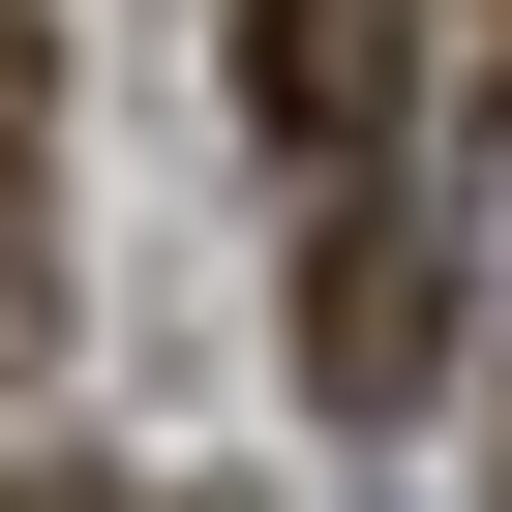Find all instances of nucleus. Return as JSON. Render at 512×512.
I'll list each match as a JSON object with an SVG mask.
<instances>
[{"label": "nucleus", "mask_w": 512, "mask_h": 512, "mask_svg": "<svg viewBox=\"0 0 512 512\" xmlns=\"http://www.w3.org/2000/svg\"><path fill=\"white\" fill-rule=\"evenodd\" d=\"M0 512H121V482H0Z\"/></svg>", "instance_id": "4"}, {"label": "nucleus", "mask_w": 512, "mask_h": 512, "mask_svg": "<svg viewBox=\"0 0 512 512\" xmlns=\"http://www.w3.org/2000/svg\"><path fill=\"white\" fill-rule=\"evenodd\" d=\"M422 61V0H241V91H272V151H362Z\"/></svg>", "instance_id": "2"}, {"label": "nucleus", "mask_w": 512, "mask_h": 512, "mask_svg": "<svg viewBox=\"0 0 512 512\" xmlns=\"http://www.w3.org/2000/svg\"><path fill=\"white\" fill-rule=\"evenodd\" d=\"M422 362H452V241H422V211H332V241H302V392L392 422Z\"/></svg>", "instance_id": "1"}, {"label": "nucleus", "mask_w": 512, "mask_h": 512, "mask_svg": "<svg viewBox=\"0 0 512 512\" xmlns=\"http://www.w3.org/2000/svg\"><path fill=\"white\" fill-rule=\"evenodd\" d=\"M0 362H31V211H0Z\"/></svg>", "instance_id": "3"}]
</instances>
